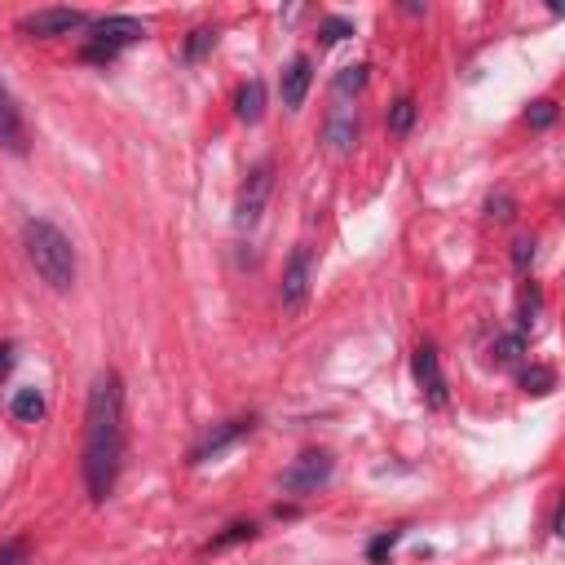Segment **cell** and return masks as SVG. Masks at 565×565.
<instances>
[{"label": "cell", "instance_id": "6da1fadb", "mask_svg": "<svg viewBox=\"0 0 565 565\" xmlns=\"http://www.w3.org/2000/svg\"><path fill=\"white\" fill-rule=\"evenodd\" d=\"M124 464V385L115 371H102L84 407V486L89 499H111Z\"/></svg>", "mask_w": 565, "mask_h": 565}, {"label": "cell", "instance_id": "d6986e66", "mask_svg": "<svg viewBox=\"0 0 565 565\" xmlns=\"http://www.w3.org/2000/svg\"><path fill=\"white\" fill-rule=\"evenodd\" d=\"M486 212H490V221H513L517 204H513V195H508V190H499V195L486 199Z\"/></svg>", "mask_w": 565, "mask_h": 565}, {"label": "cell", "instance_id": "3957f363", "mask_svg": "<svg viewBox=\"0 0 565 565\" xmlns=\"http://www.w3.org/2000/svg\"><path fill=\"white\" fill-rule=\"evenodd\" d=\"M89 31H93V45L84 49V58H89V62H111L120 49H129V45H137V40H146V23H137V18H129V14L98 18Z\"/></svg>", "mask_w": 565, "mask_h": 565}, {"label": "cell", "instance_id": "277c9868", "mask_svg": "<svg viewBox=\"0 0 565 565\" xmlns=\"http://www.w3.org/2000/svg\"><path fill=\"white\" fill-rule=\"evenodd\" d=\"M89 27V14L84 9H36V14H27L18 31H23L27 40H53V36H71V31Z\"/></svg>", "mask_w": 565, "mask_h": 565}, {"label": "cell", "instance_id": "4316f807", "mask_svg": "<svg viewBox=\"0 0 565 565\" xmlns=\"http://www.w3.org/2000/svg\"><path fill=\"white\" fill-rule=\"evenodd\" d=\"M14 371V345H0V380Z\"/></svg>", "mask_w": 565, "mask_h": 565}, {"label": "cell", "instance_id": "5bb4252c", "mask_svg": "<svg viewBox=\"0 0 565 565\" xmlns=\"http://www.w3.org/2000/svg\"><path fill=\"white\" fill-rule=\"evenodd\" d=\"M9 411H14L18 424H40L45 420V393L40 389H18L14 402H9Z\"/></svg>", "mask_w": 565, "mask_h": 565}, {"label": "cell", "instance_id": "44dd1931", "mask_svg": "<svg viewBox=\"0 0 565 565\" xmlns=\"http://www.w3.org/2000/svg\"><path fill=\"white\" fill-rule=\"evenodd\" d=\"M318 36H323V45H340L345 36H354V23H349V18H327Z\"/></svg>", "mask_w": 565, "mask_h": 565}, {"label": "cell", "instance_id": "5b68a950", "mask_svg": "<svg viewBox=\"0 0 565 565\" xmlns=\"http://www.w3.org/2000/svg\"><path fill=\"white\" fill-rule=\"evenodd\" d=\"M270 190H274V168L270 164L252 168V177L243 181V190H239V204H234V221H239V230H252L261 221L265 204H270Z\"/></svg>", "mask_w": 565, "mask_h": 565}, {"label": "cell", "instance_id": "52a82bcc", "mask_svg": "<svg viewBox=\"0 0 565 565\" xmlns=\"http://www.w3.org/2000/svg\"><path fill=\"white\" fill-rule=\"evenodd\" d=\"M411 367H415V385L429 398V407H446V376H442V362H437V349L420 345Z\"/></svg>", "mask_w": 565, "mask_h": 565}, {"label": "cell", "instance_id": "9c48e42d", "mask_svg": "<svg viewBox=\"0 0 565 565\" xmlns=\"http://www.w3.org/2000/svg\"><path fill=\"white\" fill-rule=\"evenodd\" d=\"M305 292H309V248H296L292 261H287V270H283V287H279L283 309H301Z\"/></svg>", "mask_w": 565, "mask_h": 565}, {"label": "cell", "instance_id": "30bf717a", "mask_svg": "<svg viewBox=\"0 0 565 565\" xmlns=\"http://www.w3.org/2000/svg\"><path fill=\"white\" fill-rule=\"evenodd\" d=\"M309 84H314V62L301 53V58H292L287 62V71H283V106L287 111H301Z\"/></svg>", "mask_w": 565, "mask_h": 565}, {"label": "cell", "instance_id": "7c38bea8", "mask_svg": "<svg viewBox=\"0 0 565 565\" xmlns=\"http://www.w3.org/2000/svg\"><path fill=\"white\" fill-rule=\"evenodd\" d=\"M248 429H252V420H230V424H217V429H212V433L204 437V442L195 446V464H199V460H208V455H217L221 446L239 442V437L248 433Z\"/></svg>", "mask_w": 565, "mask_h": 565}, {"label": "cell", "instance_id": "484cf974", "mask_svg": "<svg viewBox=\"0 0 565 565\" xmlns=\"http://www.w3.org/2000/svg\"><path fill=\"white\" fill-rule=\"evenodd\" d=\"M530 261H535V239H517L513 243V265L517 270H530Z\"/></svg>", "mask_w": 565, "mask_h": 565}, {"label": "cell", "instance_id": "2e32d148", "mask_svg": "<svg viewBox=\"0 0 565 565\" xmlns=\"http://www.w3.org/2000/svg\"><path fill=\"white\" fill-rule=\"evenodd\" d=\"M552 385H557L552 367H526V371H521V389L535 393V398H543V393H552Z\"/></svg>", "mask_w": 565, "mask_h": 565}, {"label": "cell", "instance_id": "7a4b0ae2", "mask_svg": "<svg viewBox=\"0 0 565 565\" xmlns=\"http://www.w3.org/2000/svg\"><path fill=\"white\" fill-rule=\"evenodd\" d=\"M23 243H27V261L36 265L40 279L53 292H71V283H76V248H71L67 234L53 221H27Z\"/></svg>", "mask_w": 565, "mask_h": 565}, {"label": "cell", "instance_id": "cb8c5ba5", "mask_svg": "<svg viewBox=\"0 0 565 565\" xmlns=\"http://www.w3.org/2000/svg\"><path fill=\"white\" fill-rule=\"evenodd\" d=\"M0 565H27V543L23 539L0 543Z\"/></svg>", "mask_w": 565, "mask_h": 565}, {"label": "cell", "instance_id": "8992f818", "mask_svg": "<svg viewBox=\"0 0 565 565\" xmlns=\"http://www.w3.org/2000/svg\"><path fill=\"white\" fill-rule=\"evenodd\" d=\"M332 455L327 451H305L301 460L283 473V490H292V495H309V490L327 486V477H332Z\"/></svg>", "mask_w": 565, "mask_h": 565}, {"label": "cell", "instance_id": "8fae6325", "mask_svg": "<svg viewBox=\"0 0 565 565\" xmlns=\"http://www.w3.org/2000/svg\"><path fill=\"white\" fill-rule=\"evenodd\" d=\"M327 142H332L336 155L354 151V142H358V115H354V106L340 102L336 111H332V120H327Z\"/></svg>", "mask_w": 565, "mask_h": 565}, {"label": "cell", "instance_id": "ba28073f", "mask_svg": "<svg viewBox=\"0 0 565 565\" xmlns=\"http://www.w3.org/2000/svg\"><path fill=\"white\" fill-rule=\"evenodd\" d=\"M0 146H5L9 155H27V124L23 115H18L14 106V93L0 84Z\"/></svg>", "mask_w": 565, "mask_h": 565}, {"label": "cell", "instance_id": "d4e9b609", "mask_svg": "<svg viewBox=\"0 0 565 565\" xmlns=\"http://www.w3.org/2000/svg\"><path fill=\"white\" fill-rule=\"evenodd\" d=\"M490 354H495V362H513V358L521 354V336H504V340H495V349H490Z\"/></svg>", "mask_w": 565, "mask_h": 565}, {"label": "cell", "instance_id": "e0dca14e", "mask_svg": "<svg viewBox=\"0 0 565 565\" xmlns=\"http://www.w3.org/2000/svg\"><path fill=\"white\" fill-rule=\"evenodd\" d=\"M212 45H217V31H212V27H195V31H190L186 58H190V62H199V58H204V53H208Z\"/></svg>", "mask_w": 565, "mask_h": 565}, {"label": "cell", "instance_id": "9a60e30c", "mask_svg": "<svg viewBox=\"0 0 565 565\" xmlns=\"http://www.w3.org/2000/svg\"><path fill=\"white\" fill-rule=\"evenodd\" d=\"M411 124H415V102L411 98H398V102L389 106V133L393 137H407Z\"/></svg>", "mask_w": 565, "mask_h": 565}, {"label": "cell", "instance_id": "603a6c76", "mask_svg": "<svg viewBox=\"0 0 565 565\" xmlns=\"http://www.w3.org/2000/svg\"><path fill=\"white\" fill-rule=\"evenodd\" d=\"M398 539H402V530H389V535H380V539H376V543H371V548H367V557L380 565V561H385L393 548H398Z\"/></svg>", "mask_w": 565, "mask_h": 565}, {"label": "cell", "instance_id": "7402d4cb", "mask_svg": "<svg viewBox=\"0 0 565 565\" xmlns=\"http://www.w3.org/2000/svg\"><path fill=\"white\" fill-rule=\"evenodd\" d=\"M257 535V526H248V521H234V526L226 530L221 539H212V552H221V548H230V543H243V539H252Z\"/></svg>", "mask_w": 565, "mask_h": 565}, {"label": "cell", "instance_id": "ffe728a7", "mask_svg": "<svg viewBox=\"0 0 565 565\" xmlns=\"http://www.w3.org/2000/svg\"><path fill=\"white\" fill-rule=\"evenodd\" d=\"M526 120H530V129H552V124H557V106L543 98V102H535L526 111Z\"/></svg>", "mask_w": 565, "mask_h": 565}, {"label": "cell", "instance_id": "4fadbf2b", "mask_svg": "<svg viewBox=\"0 0 565 565\" xmlns=\"http://www.w3.org/2000/svg\"><path fill=\"white\" fill-rule=\"evenodd\" d=\"M234 115H239L243 124H257L265 115V84L261 80H248L239 93H234Z\"/></svg>", "mask_w": 565, "mask_h": 565}, {"label": "cell", "instance_id": "ac0fdd59", "mask_svg": "<svg viewBox=\"0 0 565 565\" xmlns=\"http://www.w3.org/2000/svg\"><path fill=\"white\" fill-rule=\"evenodd\" d=\"M362 84H367V67H362V62H358V67H345V71H340V76H336V93H340V98H345V93H358Z\"/></svg>", "mask_w": 565, "mask_h": 565}]
</instances>
